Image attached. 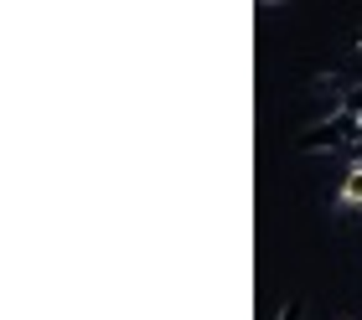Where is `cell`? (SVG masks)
I'll use <instances>...</instances> for the list:
<instances>
[{"label":"cell","mask_w":362,"mask_h":320,"mask_svg":"<svg viewBox=\"0 0 362 320\" xmlns=\"http://www.w3.org/2000/svg\"><path fill=\"white\" fill-rule=\"evenodd\" d=\"M341 201H347V207H357V201H362V165H352L347 181H341Z\"/></svg>","instance_id":"7a4b0ae2"},{"label":"cell","mask_w":362,"mask_h":320,"mask_svg":"<svg viewBox=\"0 0 362 320\" xmlns=\"http://www.w3.org/2000/svg\"><path fill=\"white\" fill-rule=\"evenodd\" d=\"M341 114H347L352 124H362V83H352V88H347V104H341Z\"/></svg>","instance_id":"3957f363"},{"label":"cell","mask_w":362,"mask_h":320,"mask_svg":"<svg viewBox=\"0 0 362 320\" xmlns=\"http://www.w3.org/2000/svg\"><path fill=\"white\" fill-rule=\"evenodd\" d=\"M357 129L362 124H352L347 114H337V119H326V124H310L300 140H295V150H300V155H316V150H352Z\"/></svg>","instance_id":"6da1fadb"},{"label":"cell","mask_w":362,"mask_h":320,"mask_svg":"<svg viewBox=\"0 0 362 320\" xmlns=\"http://www.w3.org/2000/svg\"><path fill=\"white\" fill-rule=\"evenodd\" d=\"M279 320H305V300H290V305H285V315H279Z\"/></svg>","instance_id":"277c9868"}]
</instances>
